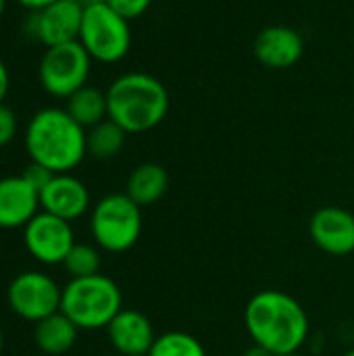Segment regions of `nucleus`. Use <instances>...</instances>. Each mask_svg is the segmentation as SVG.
Returning a JSON list of instances; mask_svg holds the SVG:
<instances>
[{
  "mask_svg": "<svg viewBox=\"0 0 354 356\" xmlns=\"http://www.w3.org/2000/svg\"><path fill=\"white\" fill-rule=\"evenodd\" d=\"M138 356H148V355H138Z\"/></svg>",
  "mask_w": 354,
  "mask_h": 356,
  "instance_id": "obj_33",
  "label": "nucleus"
},
{
  "mask_svg": "<svg viewBox=\"0 0 354 356\" xmlns=\"http://www.w3.org/2000/svg\"><path fill=\"white\" fill-rule=\"evenodd\" d=\"M106 334L111 346L123 356L148 355L156 340L150 319L144 313L131 309H123L108 323Z\"/></svg>",
  "mask_w": 354,
  "mask_h": 356,
  "instance_id": "obj_15",
  "label": "nucleus"
},
{
  "mask_svg": "<svg viewBox=\"0 0 354 356\" xmlns=\"http://www.w3.org/2000/svg\"><path fill=\"white\" fill-rule=\"evenodd\" d=\"M65 111L83 127L92 129L94 125L102 123L108 119V102H106V92L94 86H83L75 94L67 98Z\"/></svg>",
  "mask_w": 354,
  "mask_h": 356,
  "instance_id": "obj_18",
  "label": "nucleus"
},
{
  "mask_svg": "<svg viewBox=\"0 0 354 356\" xmlns=\"http://www.w3.org/2000/svg\"><path fill=\"white\" fill-rule=\"evenodd\" d=\"M79 2L88 6V4H96V2H104V0H79Z\"/></svg>",
  "mask_w": 354,
  "mask_h": 356,
  "instance_id": "obj_30",
  "label": "nucleus"
},
{
  "mask_svg": "<svg viewBox=\"0 0 354 356\" xmlns=\"http://www.w3.org/2000/svg\"><path fill=\"white\" fill-rule=\"evenodd\" d=\"M344 356H354V348H353V350H348V353H346Z\"/></svg>",
  "mask_w": 354,
  "mask_h": 356,
  "instance_id": "obj_31",
  "label": "nucleus"
},
{
  "mask_svg": "<svg viewBox=\"0 0 354 356\" xmlns=\"http://www.w3.org/2000/svg\"><path fill=\"white\" fill-rule=\"evenodd\" d=\"M92 71V56L79 42L50 46L44 50L38 67V79L42 88L56 98H69L83 86Z\"/></svg>",
  "mask_w": 354,
  "mask_h": 356,
  "instance_id": "obj_7",
  "label": "nucleus"
},
{
  "mask_svg": "<svg viewBox=\"0 0 354 356\" xmlns=\"http://www.w3.org/2000/svg\"><path fill=\"white\" fill-rule=\"evenodd\" d=\"M2 350H4V332L0 327V355H2Z\"/></svg>",
  "mask_w": 354,
  "mask_h": 356,
  "instance_id": "obj_28",
  "label": "nucleus"
},
{
  "mask_svg": "<svg viewBox=\"0 0 354 356\" xmlns=\"http://www.w3.org/2000/svg\"><path fill=\"white\" fill-rule=\"evenodd\" d=\"M92 238L106 252H127L142 234V207L127 194H108L98 200L90 217Z\"/></svg>",
  "mask_w": 354,
  "mask_h": 356,
  "instance_id": "obj_5",
  "label": "nucleus"
},
{
  "mask_svg": "<svg viewBox=\"0 0 354 356\" xmlns=\"http://www.w3.org/2000/svg\"><path fill=\"white\" fill-rule=\"evenodd\" d=\"M23 179L29 184V186H33L38 192H42L48 184H50V179L56 175V173H52L50 169H46L44 165H38V163H29L25 169H23Z\"/></svg>",
  "mask_w": 354,
  "mask_h": 356,
  "instance_id": "obj_24",
  "label": "nucleus"
},
{
  "mask_svg": "<svg viewBox=\"0 0 354 356\" xmlns=\"http://www.w3.org/2000/svg\"><path fill=\"white\" fill-rule=\"evenodd\" d=\"M42 211L56 215L65 221H75L90 209V192L81 179L71 173H56L50 184L40 192Z\"/></svg>",
  "mask_w": 354,
  "mask_h": 356,
  "instance_id": "obj_13",
  "label": "nucleus"
},
{
  "mask_svg": "<svg viewBox=\"0 0 354 356\" xmlns=\"http://www.w3.org/2000/svg\"><path fill=\"white\" fill-rule=\"evenodd\" d=\"M244 325L252 342L273 356L298 353L311 327L303 305L282 290L257 292L246 305Z\"/></svg>",
  "mask_w": 354,
  "mask_h": 356,
  "instance_id": "obj_1",
  "label": "nucleus"
},
{
  "mask_svg": "<svg viewBox=\"0 0 354 356\" xmlns=\"http://www.w3.org/2000/svg\"><path fill=\"white\" fill-rule=\"evenodd\" d=\"M92 60L113 65L127 56L131 48L129 21L106 2L88 4L83 8L81 31L77 40Z\"/></svg>",
  "mask_w": 354,
  "mask_h": 356,
  "instance_id": "obj_6",
  "label": "nucleus"
},
{
  "mask_svg": "<svg viewBox=\"0 0 354 356\" xmlns=\"http://www.w3.org/2000/svg\"><path fill=\"white\" fill-rule=\"evenodd\" d=\"M86 129L65 108L38 111L25 129V148L31 163L52 173H71L88 154Z\"/></svg>",
  "mask_w": 354,
  "mask_h": 356,
  "instance_id": "obj_3",
  "label": "nucleus"
},
{
  "mask_svg": "<svg viewBox=\"0 0 354 356\" xmlns=\"http://www.w3.org/2000/svg\"><path fill=\"white\" fill-rule=\"evenodd\" d=\"M252 54L267 69H292L305 56V38L290 25H267L257 33L252 42Z\"/></svg>",
  "mask_w": 354,
  "mask_h": 356,
  "instance_id": "obj_11",
  "label": "nucleus"
},
{
  "mask_svg": "<svg viewBox=\"0 0 354 356\" xmlns=\"http://www.w3.org/2000/svg\"><path fill=\"white\" fill-rule=\"evenodd\" d=\"M121 311V290L102 273L71 280L63 288L61 313H65L79 330H106Z\"/></svg>",
  "mask_w": 354,
  "mask_h": 356,
  "instance_id": "obj_4",
  "label": "nucleus"
},
{
  "mask_svg": "<svg viewBox=\"0 0 354 356\" xmlns=\"http://www.w3.org/2000/svg\"><path fill=\"white\" fill-rule=\"evenodd\" d=\"M127 134L111 119H104L102 123L94 125L86 134V148L88 154L94 156L96 161H108L117 156L123 146H125Z\"/></svg>",
  "mask_w": 354,
  "mask_h": 356,
  "instance_id": "obj_19",
  "label": "nucleus"
},
{
  "mask_svg": "<svg viewBox=\"0 0 354 356\" xmlns=\"http://www.w3.org/2000/svg\"><path fill=\"white\" fill-rule=\"evenodd\" d=\"M40 209V192L23 175L0 179V229L25 227Z\"/></svg>",
  "mask_w": 354,
  "mask_h": 356,
  "instance_id": "obj_14",
  "label": "nucleus"
},
{
  "mask_svg": "<svg viewBox=\"0 0 354 356\" xmlns=\"http://www.w3.org/2000/svg\"><path fill=\"white\" fill-rule=\"evenodd\" d=\"M4 8H6V0H0V19L4 15Z\"/></svg>",
  "mask_w": 354,
  "mask_h": 356,
  "instance_id": "obj_29",
  "label": "nucleus"
},
{
  "mask_svg": "<svg viewBox=\"0 0 354 356\" xmlns=\"http://www.w3.org/2000/svg\"><path fill=\"white\" fill-rule=\"evenodd\" d=\"M10 90V75H8V69L4 65V60L0 58V104H4V98Z\"/></svg>",
  "mask_w": 354,
  "mask_h": 356,
  "instance_id": "obj_25",
  "label": "nucleus"
},
{
  "mask_svg": "<svg viewBox=\"0 0 354 356\" xmlns=\"http://www.w3.org/2000/svg\"><path fill=\"white\" fill-rule=\"evenodd\" d=\"M309 234L315 246L332 257L354 252V215L342 207L319 209L311 217Z\"/></svg>",
  "mask_w": 354,
  "mask_h": 356,
  "instance_id": "obj_12",
  "label": "nucleus"
},
{
  "mask_svg": "<svg viewBox=\"0 0 354 356\" xmlns=\"http://www.w3.org/2000/svg\"><path fill=\"white\" fill-rule=\"evenodd\" d=\"M108 119L115 121L127 136L146 134L159 127L169 115V92L165 83L142 71L119 75L106 88Z\"/></svg>",
  "mask_w": 354,
  "mask_h": 356,
  "instance_id": "obj_2",
  "label": "nucleus"
},
{
  "mask_svg": "<svg viewBox=\"0 0 354 356\" xmlns=\"http://www.w3.org/2000/svg\"><path fill=\"white\" fill-rule=\"evenodd\" d=\"M63 290L42 271L19 273L6 290V300L13 313L25 321L40 323L42 319L61 311Z\"/></svg>",
  "mask_w": 354,
  "mask_h": 356,
  "instance_id": "obj_8",
  "label": "nucleus"
},
{
  "mask_svg": "<svg viewBox=\"0 0 354 356\" xmlns=\"http://www.w3.org/2000/svg\"><path fill=\"white\" fill-rule=\"evenodd\" d=\"M242 356H273L269 350H265L263 346H259V344H252L250 348H246Z\"/></svg>",
  "mask_w": 354,
  "mask_h": 356,
  "instance_id": "obj_27",
  "label": "nucleus"
},
{
  "mask_svg": "<svg viewBox=\"0 0 354 356\" xmlns=\"http://www.w3.org/2000/svg\"><path fill=\"white\" fill-rule=\"evenodd\" d=\"M21 6H25L27 10H42L50 4H54L56 0H17Z\"/></svg>",
  "mask_w": 354,
  "mask_h": 356,
  "instance_id": "obj_26",
  "label": "nucleus"
},
{
  "mask_svg": "<svg viewBox=\"0 0 354 356\" xmlns=\"http://www.w3.org/2000/svg\"><path fill=\"white\" fill-rule=\"evenodd\" d=\"M77 334H79V327L65 313L58 311L42 319L40 323H35L33 340L40 353L48 356H61L75 346Z\"/></svg>",
  "mask_w": 354,
  "mask_h": 356,
  "instance_id": "obj_16",
  "label": "nucleus"
},
{
  "mask_svg": "<svg viewBox=\"0 0 354 356\" xmlns=\"http://www.w3.org/2000/svg\"><path fill=\"white\" fill-rule=\"evenodd\" d=\"M169 190V173L159 163H142L127 177L125 194L138 207H150L159 202Z\"/></svg>",
  "mask_w": 354,
  "mask_h": 356,
  "instance_id": "obj_17",
  "label": "nucleus"
},
{
  "mask_svg": "<svg viewBox=\"0 0 354 356\" xmlns=\"http://www.w3.org/2000/svg\"><path fill=\"white\" fill-rule=\"evenodd\" d=\"M104 2L111 8H115L119 15H123L127 21H134V19L142 17L152 4V0H104Z\"/></svg>",
  "mask_w": 354,
  "mask_h": 356,
  "instance_id": "obj_22",
  "label": "nucleus"
},
{
  "mask_svg": "<svg viewBox=\"0 0 354 356\" xmlns=\"http://www.w3.org/2000/svg\"><path fill=\"white\" fill-rule=\"evenodd\" d=\"M282 356H300L298 353H292V355H282Z\"/></svg>",
  "mask_w": 354,
  "mask_h": 356,
  "instance_id": "obj_32",
  "label": "nucleus"
},
{
  "mask_svg": "<svg viewBox=\"0 0 354 356\" xmlns=\"http://www.w3.org/2000/svg\"><path fill=\"white\" fill-rule=\"evenodd\" d=\"M19 123H17V115L13 108H8L6 104H0V148L8 146L15 136H17Z\"/></svg>",
  "mask_w": 354,
  "mask_h": 356,
  "instance_id": "obj_23",
  "label": "nucleus"
},
{
  "mask_svg": "<svg viewBox=\"0 0 354 356\" xmlns=\"http://www.w3.org/2000/svg\"><path fill=\"white\" fill-rule=\"evenodd\" d=\"M100 265H102V259H100L98 248H94L90 244H77V242L69 250L67 259L63 261V267L67 269L71 280L96 275V273H100Z\"/></svg>",
  "mask_w": 354,
  "mask_h": 356,
  "instance_id": "obj_21",
  "label": "nucleus"
},
{
  "mask_svg": "<svg viewBox=\"0 0 354 356\" xmlns=\"http://www.w3.org/2000/svg\"><path fill=\"white\" fill-rule=\"evenodd\" d=\"M23 242L38 263L63 265L69 250L75 246V236L69 221L42 211L23 227Z\"/></svg>",
  "mask_w": 354,
  "mask_h": 356,
  "instance_id": "obj_10",
  "label": "nucleus"
},
{
  "mask_svg": "<svg viewBox=\"0 0 354 356\" xmlns=\"http://www.w3.org/2000/svg\"><path fill=\"white\" fill-rule=\"evenodd\" d=\"M148 356H207L200 340L186 332H167L156 336Z\"/></svg>",
  "mask_w": 354,
  "mask_h": 356,
  "instance_id": "obj_20",
  "label": "nucleus"
},
{
  "mask_svg": "<svg viewBox=\"0 0 354 356\" xmlns=\"http://www.w3.org/2000/svg\"><path fill=\"white\" fill-rule=\"evenodd\" d=\"M83 8L79 0H56L42 10H29L23 21V33L42 42L46 48L79 40Z\"/></svg>",
  "mask_w": 354,
  "mask_h": 356,
  "instance_id": "obj_9",
  "label": "nucleus"
}]
</instances>
